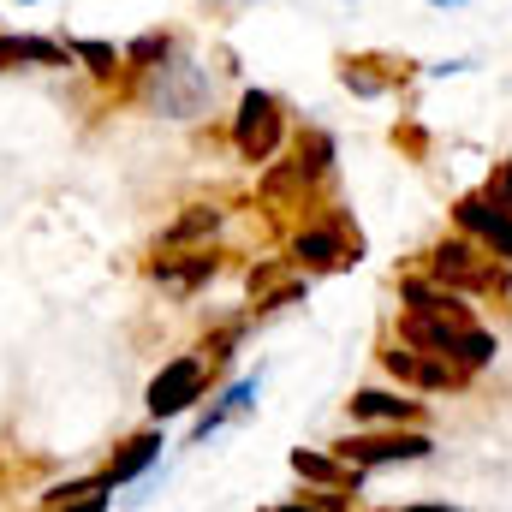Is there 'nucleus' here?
Segmentation results:
<instances>
[{"label": "nucleus", "instance_id": "nucleus-1", "mask_svg": "<svg viewBox=\"0 0 512 512\" xmlns=\"http://www.w3.org/2000/svg\"><path fill=\"white\" fill-rule=\"evenodd\" d=\"M215 96H221V84H215V72H209V60H197L185 42L161 60V66H149L143 78H137V108L143 114H155V120H173V126H197L203 114H215Z\"/></svg>", "mask_w": 512, "mask_h": 512}, {"label": "nucleus", "instance_id": "nucleus-2", "mask_svg": "<svg viewBox=\"0 0 512 512\" xmlns=\"http://www.w3.org/2000/svg\"><path fill=\"white\" fill-rule=\"evenodd\" d=\"M364 262V233L352 227V215L340 203H316L304 221L286 227V268L316 280V274H346Z\"/></svg>", "mask_w": 512, "mask_h": 512}, {"label": "nucleus", "instance_id": "nucleus-3", "mask_svg": "<svg viewBox=\"0 0 512 512\" xmlns=\"http://www.w3.org/2000/svg\"><path fill=\"white\" fill-rule=\"evenodd\" d=\"M393 340L429 352V358H447L471 376H483L495 358H501V340L495 328H483L477 316H423V310H399L393 316Z\"/></svg>", "mask_w": 512, "mask_h": 512}, {"label": "nucleus", "instance_id": "nucleus-4", "mask_svg": "<svg viewBox=\"0 0 512 512\" xmlns=\"http://www.w3.org/2000/svg\"><path fill=\"white\" fill-rule=\"evenodd\" d=\"M417 274H429L435 286H453L459 298H495V304H512V268L495 262L489 251H477L465 233L435 239L429 251H417Z\"/></svg>", "mask_w": 512, "mask_h": 512}, {"label": "nucleus", "instance_id": "nucleus-5", "mask_svg": "<svg viewBox=\"0 0 512 512\" xmlns=\"http://www.w3.org/2000/svg\"><path fill=\"white\" fill-rule=\"evenodd\" d=\"M227 143H233V155H239L245 167H268V161L292 143V108H286L274 90L245 84L239 102H233V114H227Z\"/></svg>", "mask_w": 512, "mask_h": 512}, {"label": "nucleus", "instance_id": "nucleus-6", "mask_svg": "<svg viewBox=\"0 0 512 512\" xmlns=\"http://www.w3.org/2000/svg\"><path fill=\"white\" fill-rule=\"evenodd\" d=\"M221 387V376L197 358V352H179V358H167L149 387H143V411H149V423H173V417H191V411H203V399Z\"/></svg>", "mask_w": 512, "mask_h": 512}, {"label": "nucleus", "instance_id": "nucleus-7", "mask_svg": "<svg viewBox=\"0 0 512 512\" xmlns=\"http://www.w3.org/2000/svg\"><path fill=\"white\" fill-rule=\"evenodd\" d=\"M328 447H334L358 477L435 459V435H429V429H352V435H340V441H328Z\"/></svg>", "mask_w": 512, "mask_h": 512}, {"label": "nucleus", "instance_id": "nucleus-8", "mask_svg": "<svg viewBox=\"0 0 512 512\" xmlns=\"http://www.w3.org/2000/svg\"><path fill=\"white\" fill-rule=\"evenodd\" d=\"M376 364H382L387 382L405 387V393H465V387L477 382L471 370H459V364H447V358H429V352H417V346H405V340H382V346H376Z\"/></svg>", "mask_w": 512, "mask_h": 512}, {"label": "nucleus", "instance_id": "nucleus-9", "mask_svg": "<svg viewBox=\"0 0 512 512\" xmlns=\"http://www.w3.org/2000/svg\"><path fill=\"white\" fill-rule=\"evenodd\" d=\"M256 399H262V364H256L251 376H233V382H221L209 399H203V411L191 417V435H185V447H209L215 435H227L233 423H245L256 411Z\"/></svg>", "mask_w": 512, "mask_h": 512}, {"label": "nucleus", "instance_id": "nucleus-10", "mask_svg": "<svg viewBox=\"0 0 512 512\" xmlns=\"http://www.w3.org/2000/svg\"><path fill=\"white\" fill-rule=\"evenodd\" d=\"M453 233H465L477 251H489L495 262L512 268V209L495 191H465L453 203Z\"/></svg>", "mask_w": 512, "mask_h": 512}, {"label": "nucleus", "instance_id": "nucleus-11", "mask_svg": "<svg viewBox=\"0 0 512 512\" xmlns=\"http://www.w3.org/2000/svg\"><path fill=\"white\" fill-rule=\"evenodd\" d=\"M352 429H429V405L405 387H358L346 399Z\"/></svg>", "mask_w": 512, "mask_h": 512}, {"label": "nucleus", "instance_id": "nucleus-12", "mask_svg": "<svg viewBox=\"0 0 512 512\" xmlns=\"http://www.w3.org/2000/svg\"><path fill=\"white\" fill-rule=\"evenodd\" d=\"M221 268H227V256L215 251V245H203V251H167V256H155V262H143V274H149L173 304H191Z\"/></svg>", "mask_w": 512, "mask_h": 512}, {"label": "nucleus", "instance_id": "nucleus-13", "mask_svg": "<svg viewBox=\"0 0 512 512\" xmlns=\"http://www.w3.org/2000/svg\"><path fill=\"white\" fill-rule=\"evenodd\" d=\"M173 441H167V429L161 423H149V429H137V435H126L114 453H108V465H102V483L108 489H131L137 477H149L155 465H161V453H167Z\"/></svg>", "mask_w": 512, "mask_h": 512}, {"label": "nucleus", "instance_id": "nucleus-14", "mask_svg": "<svg viewBox=\"0 0 512 512\" xmlns=\"http://www.w3.org/2000/svg\"><path fill=\"white\" fill-rule=\"evenodd\" d=\"M411 66H417V60H387V54H340V84H346L352 96L376 102V96H393L399 84H411V78H417Z\"/></svg>", "mask_w": 512, "mask_h": 512}, {"label": "nucleus", "instance_id": "nucleus-15", "mask_svg": "<svg viewBox=\"0 0 512 512\" xmlns=\"http://www.w3.org/2000/svg\"><path fill=\"white\" fill-rule=\"evenodd\" d=\"M221 227H227V209H221V203H185V209L161 227V251H203Z\"/></svg>", "mask_w": 512, "mask_h": 512}, {"label": "nucleus", "instance_id": "nucleus-16", "mask_svg": "<svg viewBox=\"0 0 512 512\" xmlns=\"http://www.w3.org/2000/svg\"><path fill=\"white\" fill-rule=\"evenodd\" d=\"M292 471H298V483L304 489H364V477L334 453V447H292Z\"/></svg>", "mask_w": 512, "mask_h": 512}, {"label": "nucleus", "instance_id": "nucleus-17", "mask_svg": "<svg viewBox=\"0 0 512 512\" xmlns=\"http://www.w3.org/2000/svg\"><path fill=\"white\" fill-rule=\"evenodd\" d=\"M12 66H72V48L66 36H24V30H0V72Z\"/></svg>", "mask_w": 512, "mask_h": 512}, {"label": "nucleus", "instance_id": "nucleus-18", "mask_svg": "<svg viewBox=\"0 0 512 512\" xmlns=\"http://www.w3.org/2000/svg\"><path fill=\"white\" fill-rule=\"evenodd\" d=\"M251 328H256V316H251V310H239V316H227V322H215V328H203V340H197L191 352H197V358H203V364H209L215 376H227Z\"/></svg>", "mask_w": 512, "mask_h": 512}, {"label": "nucleus", "instance_id": "nucleus-19", "mask_svg": "<svg viewBox=\"0 0 512 512\" xmlns=\"http://www.w3.org/2000/svg\"><path fill=\"white\" fill-rule=\"evenodd\" d=\"M286 155L310 173V179H334V167H340V143H334V131L328 126H292V143H286Z\"/></svg>", "mask_w": 512, "mask_h": 512}, {"label": "nucleus", "instance_id": "nucleus-20", "mask_svg": "<svg viewBox=\"0 0 512 512\" xmlns=\"http://www.w3.org/2000/svg\"><path fill=\"white\" fill-rule=\"evenodd\" d=\"M179 42H185V36H179V30H161V24H155V30H143V36H131L126 48H120V60H126V72H120V78L137 84V78H143L149 66H161Z\"/></svg>", "mask_w": 512, "mask_h": 512}, {"label": "nucleus", "instance_id": "nucleus-21", "mask_svg": "<svg viewBox=\"0 0 512 512\" xmlns=\"http://www.w3.org/2000/svg\"><path fill=\"white\" fill-rule=\"evenodd\" d=\"M66 48H72V66H84L96 84H120L126 60H120L114 42H102V36H66Z\"/></svg>", "mask_w": 512, "mask_h": 512}, {"label": "nucleus", "instance_id": "nucleus-22", "mask_svg": "<svg viewBox=\"0 0 512 512\" xmlns=\"http://www.w3.org/2000/svg\"><path fill=\"white\" fill-rule=\"evenodd\" d=\"M304 298H310V280H304V274H286L280 286H268V292H262V298H251L245 310L262 322V316H280V310H292V304H304Z\"/></svg>", "mask_w": 512, "mask_h": 512}, {"label": "nucleus", "instance_id": "nucleus-23", "mask_svg": "<svg viewBox=\"0 0 512 512\" xmlns=\"http://www.w3.org/2000/svg\"><path fill=\"white\" fill-rule=\"evenodd\" d=\"M96 489H108L102 471H90V477H66V483H48L42 501H36V512H60V507H72V501H84V495H96Z\"/></svg>", "mask_w": 512, "mask_h": 512}, {"label": "nucleus", "instance_id": "nucleus-24", "mask_svg": "<svg viewBox=\"0 0 512 512\" xmlns=\"http://www.w3.org/2000/svg\"><path fill=\"white\" fill-rule=\"evenodd\" d=\"M286 274H292V268H286V256H268V262H256L251 274H245V292L262 298V292H268V286H280ZM251 298H245V304H251Z\"/></svg>", "mask_w": 512, "mask_h": 512}, {"label": "nucleus", "instance_id": "nucleus-25", "mask_svg": "<svg viewBox=\"0 0 512 512\" xmlns=\"http://www.w3.org/2000/svg\"><path fill=\"white\" fill-rule=\"evenodd\" d=\"M483 191H495V197L512 209V155H507V161H495V173H489V185H483Z\"/></svg>", "mask_w": 512, "mask_h": 512}, {"label": "nucleus", "instance_id": "nucleus-26", "mask_svg": "<svg viewBox=\"0 0 512 512\" xmlns=\"http://www.w3.org/2000/svg\"><path fill=\"white\" fill-rule=\"evenodd\" d=\"M108 507H114V489H96V495H84V501H72L60 512H108Z\"/></svg>", "mask_w": 512, "mask_h": 512}, {"label": "nucleus", "instance_id": "nucleus-27", "mask_svg": "<svg viewBox=\"0 0 512 512\" xmlns=\"http://www.w3.org/2000/svg\"><path fill=\"white\" fill-rule=\"evenodd\" d=\"M471 66H477V60H435L429 78H459V72H471Z\"/></svg>", "mask_w": 512, "mask_h": 512}, {"label": "nucleus", "instance_id": "nucleus-28", "mask_svg": "<svg viewBox=\"0 0 512 512\" xmlns=\"http://www.w3.org/2000/svg\"><path fill=\"white\" fill-rule=\"evenodd\" d=\"M399 512H465V507H447V501H417V507H399Z\"/></svg>", "mask_w": 512, "mask_h": 512}, {"label": "nucleus", "instance_id": "nucleus-29", "mask_svg": "<svg viewBox=\"0 0 512 512\" xmlns=\"http://www.w3.org/2000/svg\"><path fill=\"white\" fill-rule=\"evenodd\" d=\"M262 512H310V507H304V501L292 495V501H274V507H262Z\"/></svg>", "mask_w": 512, "mask_h": 512}, {"label": "nucleus", "instance_id": "nucleus-30", "mask_svg": "<svg viewBox=\"0 0 512 512\" xmlns=\"http://www.w3.org/2000/svg\"><path fill=\"white\" fill-rule=\"evenodd\" d=\"M429 6H465V0H429Z\"/></svg>", "mask_w": 512, "mask_h": 512}, {"label": "nucleus", "instance_id": "nucleus-31", "mask_svg": "<svg viewBox=\"0 0 512 512\" xmlns=\"http://www.w3.org/2000/svg\"><path fill=\"white\" fill-rule=\"evenodd\" d=\"M12 6H42V0H12Z\"/></svg>", "mask_w": 512, "mask_h": 512}, {"label": "nucleus", "instance_id": "nucleus-32", "mask_svg": "<svg viewBox=\"0 0 512 512\" xmlns=\"http://www.w3.org/2000/svg\"><path fill=\"white\" fill-rule=\"evenodd\" d=\"M370 512H399V507H370Z\"/></svg>", "mask_w": 512, "mask_h": 512}]
</instances>
